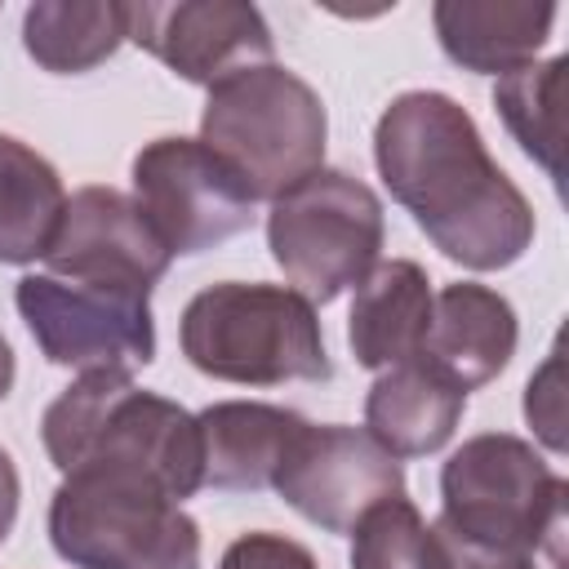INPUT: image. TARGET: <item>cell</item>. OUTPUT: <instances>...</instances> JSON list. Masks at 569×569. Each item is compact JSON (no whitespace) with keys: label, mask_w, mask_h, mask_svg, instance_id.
<instances>
[{"label":"cell","mask_w":569,"mask_h":569,"mask_svg":"<svg viewBox=\"0 0 569 569\" xmlns=\"http://www.w3.org/2000/svg\"><path fill=\"white\" fill-rule=\"evenodd\" d=\"M373 164L418 231L467 271H502L533 244V209L449 93L409 89L373 129Z\"/></svg>","instance_id":"obj_1"},{"label":"cell","mask_w":569,"mask_h":569,"mask_svg":"<svg viewBox=\"0 0 569 569\" xmlns=\"http://www.w3.org/2000/svg\"><path fill=\"white\" fill-rule=\"evenodd\" d=\"M49 462L71 471H129L156 480L169 498L200 489V427L178 400L129 378V369L80 373L40 422Z\"/></svg>","instance_id":"obj_2"},{"label":"cell","mask_w":569,"mask_h":569,"mask_svg":"<svg viewBox=\"0 0 569 569\" xmlns=\"http://www.w3.org/2000/svg\"><path fill=\"white\" fill-rule=\"evenodd\" d=\"M178 342L182 356L218 382L284 387L333 373L316 307L289 284L222 280L200 289L182 311Z\"/></svg>","instance_id":"obj_3"},{"label":"cell","mask_w":569,"mask_h":569,"mask_svg":"<svg viewBox=\"0 0 569 569\" xmlns=\"http://www.w3.org/2000/svg\"><path fill=\"white\" fill-rule=\"evenodd\" d=\"M329 116L320 93L280 62L249 67L209 89L200 142L244 182L253 200H276L325 164Z\"/></svg>","instance_id":"obj_4"},{"label":"cell","mask_w":569,"mask_h":569,"mask_svg":"<svg viewBox=\"0 0 569 569\" xmlns=\"http://www.w3.org/2000/svg\"><path fill=\"white\" fill-rule=\"evenodd\" d=\"M49 542L71 569H200V525L156 480L129 471L62 476Z\"/></svg>","instance_id":"obj_5"},{"label":"cell","mask_w":569,"mask_h":569,"mask_svg":"<svg viewBox=\"0 0 569 569\" xmlns=\"http://www.w3.org/2000/svg\"><path fill=\"white\" fill-rule=\"evenodd\" d=\"M440 525L485 547L525 556L542 547L556 551L565 529V480L520 436H471L440 471Z\"/></svg>","instance_id":"obj_6"},{"label":"cell","mask_w":569,"mask_h":569,"mask_svg":"<svg viewBox=\"0 0 569 569\" xmlns=\"http://www.w3.org/2000/svg\"><path fill=\"white\" fill-rule=\"evenodd\" d=\"M267 249L293 293L311 307L333 302L378 267L382 200L369 182L320 164L271 200Z\"/></svg>","instance_id":"obj_7"},{"label":"cell","mask_w":569,"mask_h":569,"mask_svg":"<svg viewBox=\"0 0 569 569\" xmlns=\"http://www.w3.org/2000/svg\"><path fill=\"white\" fill-rule=\"evenodd\" d=\"M18 316L27 320L36 347L62 369H133L156 356L151 293L111 289L67 276H22Z\"/></svg>","instance_id":"obj_8"},{"label":"cell","mask_w":569,"mask_h":569,"mask_svg":"<svg viewBox=\"0 0 569 569\" xmlns=\"http://www.w3.org/2000/svg\"><path fill=\"white\" fill-rule=\"evenodd\" d=\"M133 200L169 253H204L253 222V196L200 138H156L133 156Z\"/></svg>","instance_id":"obj_9"},{"label":"cell","mask_w":569,"mask_h":569,"mask_svg":"<svg viewBox=\"0 0 569 569\" xmlns=\"http://www.w3.org/2000/svg\"><path fill=\"white\" fill-rule=\"evenodd\" d=\"M271 489L316 529L351 533L373 507L405 498V471L369 431L307 422Z\"/></svg>","instance_id":"obj_10"},{"label":"cell","mask_w":569,"mask_h":569,"mask_svg":"<svg viewBox=\"0 0 569 569\" xmlns=\"http://www.w3.org/2000/svg\"><path fill=\"white\" fill-rule=\"evenodd\" d=\"M129 40L191 84H222L271 62L276 40L267 18L240 0H169L129 4Z\"/></svg>","instance_id":"obj_11"},{"label":"cell","mask_w":569,"mask_h":569,"mask_svg":"<svg viewBox=\"0 0 569 569\" xmlns=\"http://www.w3.org/2000/svg\"><path fill=\"white\" fill-rule=\"evenodd\" d=\"M169 258L173 253L151 218L133 196L116 187H80L76 196H67L58 236L44 253L49 276L138 293H151V284L169 271Z\"/></svg>","instance_id":"obj_12"},{"label":"cell","mask_w":569,"mask_h":569,"mask_svg":"<svg viewBox=\"0 0 569 569\" xmlns=\"http://www.w3.org/2000/svg\"><path fill=\"white\" fill-rule=\"evenodd\" d=\"M516 338H520L516 307L489 284L458 280L431 298V320L422 333L418 365H427L458 391H476L511 365Z\"/></svg>","instance_id":"obj_13"},{"label":"cell","mask_w":569,"mask_h":569,"mask_svg":"<svg viewBox=\"0 0 569 569\" xmlns=\"http://www.w3.org/2000/svg\"><path fill=\"white\" fill-rule=\"evenodd\" d=\"M200 427V485L227 493L271 489L307 418L262 400H218L196 413Z\"/></svg>","instance_id":"obj_14"},{"label":"cell","mask_w":569,"mask_h":569,"mask_svg":"<svg viewBox=\"0 0 569 569\" xmlns=\"http://www.w3.org/2000/svg\"><path fill=\"white\" fill-rule=\"evenodd\" d=\"M431 280L418 262L409 258H391L378 262L351 298V316H347V342L356 365L382 373L396 365L418 360L422 351V333L431 320Z\"/></svg>","instance_id":"obj_15"},{"label":"cell","mask_w":569,"mask_h":569,"mask_svg":"<svg viewBox=\"0 0 569 569\" xmlns=\"http://www.w3.org/2000/svg\"><path fill=\"white\" fill-rule=\"evenodd\" d=\"M556 4L533 0H440L431 9L440 49L480 76H507L529 67L533 53L547 44Z\"/></svg>","instance_id":"obj_16"},{"label":"cell","mask_w":569,"mask_h":569,"mask_svg":"<svg viewBox=\"0 0 569 569\" xmlns=\"http://www.w3.org/2000/svg\"><path fill=\"white\" fill-rule=\"evenodd\" d=\"M462 413H467V391H458L418 360L382 369L365 396V431L391 458H422L445 449Z\"/></svg>","instance_id":"obj_17"},{"label":"cell","mask_w":569,"mask_h":569,"mask_svg":"<svg viewBox=\"0 0 569 569\" xmlns=\"http://www.w3.org/2000/svg\"><path fill=\"white\" fill-rule=\"evenodd\" d=\"M67 191L58 169L27 142L0 133V262L27 267L49 253Z\"/></svg>","instance_id":"obj_18"},{"label":"cell","mask_w":569,"mask_h":569,"mask_svg":"<svg viewBox=\"0 0 569 569\" xmlns=\"http://www.w3.org/2000/svg\"><path fill=\"white\" fill-rule=\"evenodd\" d=\"M129 40V4L120 0H40L22 13V44L36 67L80 76Z\"/></svg>","instance_id":"obj_19"},{"label":"cell","mask_w":569,"mask_h":569,"mask_svg":"<svg viewBox=\"0 0 569 569\" xmlns=\"http://www.w3.org/2000/svg\"><path fill=\"white\" fill-rule=\"evenodd\" d=\"M565 71H569V58H547V62L516 67V71L498 76V84H493V107H498L502 124L511 129L520 151L533 164H542L547 178H560Z\"/></svg>","instance_id":"obj_20"},{"label":"cell","mask_w":569,"mask_h":569,"mask_svg":"<svg viewBox=\"0 0 569 569\" xmlns=\"http://www.w3.org/2000/svg\"><path fill=\"white\" fill-rule=\"evenodd\" d=\"M351 569H445L436 529L418 516L409 498L373 507L351 529Z\"/></svg>","instance_id":"obj_21"},{"label":"cell","mask_w":569,"mask_h":569,"mask_svg":"<svg viewBox=\"0 0 569 569\" xmlns=\"http://www.w3.org/2000/svg\"><path fill=\"white\" fill-rule=\"evenodd\" d=\"M525 418L538 431V440L560 453L565 449V391H560V351L547 356V365L525 387Z\"/></svg>","instance_id":"obj_22"},{"label":"cell","mask_w":569,"mask_h":569,"mask_svg":"<svg viewBox=\"0 0 569 569\" xmlns=\"http://www.w3.org/2000/svg\"><path fill=\"white\" fill-rule=\"evenodd\" d=\"M218 569H316V556L302 542L284 538V533L258 529V533H240L222 551Z\"/></svg>","instance_id":"obj_23"},{"label":"cell","mask_w":569,"mask_h":569,"mask_svg":"<svg viewBox=\"0 0 569 569\" xmlns=\"http://www.w3.org/2000/svg\"><path fill=\"white\" fill-rule=\"evenodd\" d=\"M431 529H436L440 565H445V569H533V556H525V551H507V547L471 542V538H462V533L445 529L440 520H436Z\"/></svg>","instance_id":"obj_24"},{"label":"cell","mask_w":569,"mask_h":569,"mask_svg":"<svg viewBox=\"0 0 569 569\" xmlns=\"http://www.w3.org/2000/svg\"><path fill=\"white\" fill-rule=\"evenodd\" d=\"M18 493H22L18 467H13V458L0 449V542L9 538V529H13V520H18Z\"/></svg>","instance_id":"obj_25"},{"label":"cell","mask_w":569,"mask_h":569,"mask_svg":"<svg viewBox=\"0 0 569 569\" xmlns=\"http://www.w3.org/2000/svg\"><path fill=\"white\" fill-rule=\"evenodd\" d=\"M9 387H13V351H9V342L0 333V400L9 396Z\"/></svg>","instance_id":"obj_26"}]
</instances>
